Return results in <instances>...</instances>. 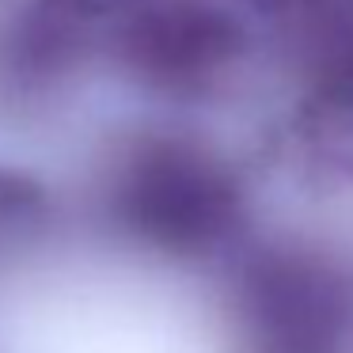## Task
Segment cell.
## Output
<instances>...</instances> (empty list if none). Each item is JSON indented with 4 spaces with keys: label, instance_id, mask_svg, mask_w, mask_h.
<instances>
[{
    "label": "cell",
    "instance_id": "1",
    "mask_svg": "<svg viewBox=\"0 0 353 353\" xmlns=\"http://www.w3.org/2000/svg\"><path fill=\"white\" fill-rule=\"evenodd\" d=\"M103 213L125 243L168 262H216L243 251L247 194L213 145L148 130L110 152Z\"/></svg>",
    "mask_w": 353,
    "mask_h": 353
},
{
    "label": "cell",
    "instance_id": "2",
    "mask_svg": "<svg viewBox=\"0 0 353 353\" xmlns=\"http://www.w3.org/2000/svg\"><path fill=\"white\" fill-rule=\"evenodd\" d=\"M228 315L251 353H353V270L300 239L232 254Z\"/></svg>",
    "mask_w": 353,
    "mask_h": 353
},
{
    "label": "cell",
    "instance_id": "3",
    "mask_svg": "<svg viewBox=\"0 0 353 353\" xmlns=\"http://www.w3.org/2000/svg\"><path fill=\"white\" fill-rule=\"evenodd\" d=\"M118 65L168 99H201L247 54V31L216 0H145L114 31Z\"/></svg>",
    "mask_w": 353,
    "mask_h": 353
},
{
    "label": "cell",
    "instance_id": "4",
    "mask_svg": "<svg viewBox=\"0 0 353 353\" xmlns=\"http://www.w3.org/2000/svg\"><path fill=\"white\" fill-rule=\"evenodd\" d=\"M289 163L319 190H353V72L319 80L285 133Z\"/></svg>",
    "mask_w": 353,
    "mask_h": 353
},
{
    "label": "cell",
    "instance_id": "5",
    "mask_svg": "<svg viewBox=\"0 0 353 353\" xmlns=\"http://www.w3.org/2000/svg\"><path fill=\"white\" fill-rule=\"evenodd\" d=\"M77 19L31 0L0 19V88L12 95L46 92L80 61L84 34Z\"/></svg>",
    "mask_w": 353,
    "mask_h": 353
},
{
    "label": "cell",
    "instance_id": "6",
    "mask_svg": "<svg viewBox=\"0 0 353 353\" xmlns=\"http://www.w3.org/2000/svg\"><path fill=\"white\" fill-rule=\"evenodd\" d=\"M50 8L65 12L77 23H95V19H122L145 0H46Z\"/></svg>",
    "mask_w": 353,
    "mask_h": 353
},
{
    "label": "cell",
    "instance_id": "7",
    "mask_svg": "<svg viewBox=\"0 0 353 353\" xmlns=\"http://www.w3.org/2000/svg\"><path fill=\"white\" fill-rule=\"evenodd\" d=\"M254 4L266 8V12H277V16H289V12L304 8V4H312V0H254Z\"/></svg>",
    "mask_w": 353,
    "mask_h": 353
}]
</instances>
